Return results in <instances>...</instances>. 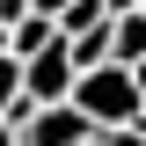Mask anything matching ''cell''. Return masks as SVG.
I'll return each mask as SVG.
<instances>
[{"instance_id":"277c9868","label":"cell","mask_w":146,"mask_h":146,"mask_svg":"<svg viewBox=\"0 0 146 146\" xmlns=\"http://www.w3.org/2000/svg\"><path fill=\"white\" fill-rule=\"evenodd\" d=\"M110 58H146V7H117L110 15Z\"/></svg>"},{"instance_id":"8fae6325","label":"cell","mask_w":146,"mask_h":146,"mask_svg":"<svg viewBox=\"0 0 146 146\" xmlns=\"http://www.w3.org/2000/svg\"><path fill=\"white\" fill-rule=\"evenodd\" d=\"M0 146H15V124H7V117H0Z\"/></svg>"},{"instance_id":"3957f363","label":"cell","mask_w":146,"mask_h":146,"mask_svg":"<svg viewBox=\"0 0 146 146\" xmlns=\"http://www.w3.org/2000/svg\"><path fill=\"white\" fill-rule=\"evenodd\" d=\"M88 131H95V124H88L73 102H29V110L15 117V146H80Z\"/></svg>"},{"instance_id":"7c38bea8","label":"cell","mask_w":146,"mask_h":146,"mask_svg":"<svg viewBox=\"0 0 146 146\" xmlns=\"http://www.w3.org/2000/svg\"><path fill=\"white\" fill-rule=\"evenodd\" d=\"M117 7H139V0H110V15H117Z\"/></svg>"},{"instance_id":"6da1fadb","label":"cell","mask_w":146,"mask_h":146,"mask_svg":"<svg viewBox=\"0 0 146 146\" xmlns=\"http://www.w3.org/2000/svg\"><path fill=\"white\" fill-rule=\"evenodd\" d=\"M66 102L80 110L88 124H146L124 58H95V66H80V73H73V88H66Z\"/></svg>"},{"instance_id":"ba28073f","label":"cell","mask_w":146,"mask_h":146,"mask_svg":"<svg viewBox=\"0 0 146 146\" xmlns=\"http://www.w3.org/2000/svg\"><path fill=\"white\" fill-rule=\"evenodd\" d=\"M22 95V73H15V51H0V117H7V102Z\"/></svg>"},{"instance_id":"7a4b0ae2","label":"cell","mask_w":146,"mask_h":146,"mask_svg":"<svg viewBox=\"0 0 146 146\" xmlns=\"http://www.w3.org/2000/svg\"><path fill=\"white\" fill-rule=\"evenodd\" d=\"M15 73H22V95H29V102H66V88H73V51H66V36L22 51Z\"/></svg>"},{"instance_id":"30bf717a","label":"cell","mask_w":146,"mask_h":146,"mask_svg":"<svg viewBox=\"0 0 146 146\" xmlns=\"http://www.w3.org/2000/svg\"><path fill=\"white\" fill-rule=\"evenodd\" d=\"M29 7H36V15H51V22H58V7H66V0H29Z\"/></svg>"},{"instance_id":"9c48e42d","label":"cell","mask_w":146,"mask_h":146,"mask_svg":"<svg viewBox=\"0 0 146 146\" xmlns=\"http://www.w3.org/2000/svg\"><path fill=\"white\" fill-rule=\"evenodd\" d=\"M131 88H139V117H146V58H131Z\"/></svg>"},{"instance_id":"5b68a950","label":"cell","mask_w":146,"mask_h":146,"mask_svg":"<svg viewBox=\"0 0 146 146\" xmlns=\"http://www.w3.org/2000/svg\"><path fill=\"white\" fill-rule=\"evenodd\" d=\"M51 36H58V22L29 7V15H15V22H7V51L22 58V51H36V44H51Z\"/></svg>"},{"instance_id":"8992f818","label":"cell","mask_w":146,"mask_h":146,"mask_svg":"<svg viewBox=\"0 0 146 146\" xmlns=\"http://www.w3.org/2000/svg\"><path fill=\"white\" fill-rule=\"evenodd\" d=\"M66 51H73V73L95 66V58H110V15H102V22H88V29H73V36H66Z\"/></svg>"},{"instance_id":"52a82bcc","label":"cell","mask_w":146,"mask_h":146,"mask_svg":"<svg viewBox=\"0 0 146 146\" xmlns=\"http://www.w3.org/2000/svg\"><path fill=\"white\" fill-rule=\"evenodd\" d=\"M80 146H146V124H95Z\"/></svg>"}]
</instances>
